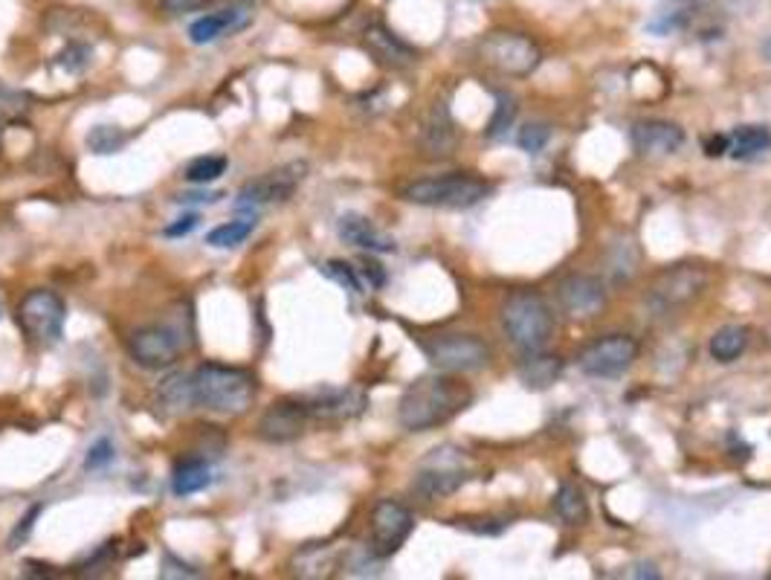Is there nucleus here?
Wrapping results in <instances>:
<instances>
[{
    "instance_id": "f704fd0d",
    "label": "nucleus",
    "mask_w": 771,
    "mask_h": 580,
    "mask_svg": "<svg viewBox=\"0 0 771 580\" xmlns=\"http://www.w3.org/2000/svg\"><path fill=\"white\" fill-rule=\"evenodd\" d=\"M24 111H26L24 93L7 91V88L0 84V119H15V116H21Z\"/></svg>"
},
{
    "instance_id": "a878e982",
    "label": "nucleus",
    "mask_w": 771,
    "mask_h": 580,
    "mask_svg": "<svg viewBox=\"0 0 771 580\" xmlns=\"http://www.w3.org/2000/svg\"><path fill=\"white\" fill-rule=\"evenodd\" d=\"M157 398L160 404L166 406L168 413H175V415L189 413L191 406H198L195 404V390H191V374H183V372L168 374L166 381L160 383Z\"/></svg>"
},
{
    "instance_id": "49530a36",
    "label": "nucleus",
    "mask_w": 771,
    "mask_h": 580,
    "mask_svg": "<svg viewBox=\"0 0 771 580\" xmlns=\"http://www.w3.org/2000/svg\"><path fill=\"white\" fill-rule=\"evenodd\" d=\"M233 3H256V0H233Z\"/></svg>"
},
{
    "instance_id": "1a4fd4ad",
    "label": "nucleus",
    "mask_w": 771,
    "mask_h": 580,
    "mask_svg": "<svg viewBox=\"0 0 771 580\" xmlns=\"http://www.w3.org/2000/svg\"><path fill=\"white\" fill-rule=\"evenodd\" d=\"M65 320L67 305L56 290L35 288L17 305V325L35 346H56L65 334Z\"/></svg>"
},
{
    "instance_id": "f8f14e48",
    "label": "nucleus",
    "mask_w": 771,
    "mask_h": 580,
    "mask_svg": "<svg viewBox=\"0 0 771 580\" xmlns=\"http://www.w3.org/2000/svg\"><path fill=\"white\" fill-rule=\"evenodd\" d=\"M416 529V517L395 499H383L372 511V555L386 560L398 552Z\"/></svg>"
},
{
    "instance_id": "c03bdc74",
    "label": "nucleus",
    "mask_w": 771,
    "mask_h": 580,
    "mask_svg": "<svg viewBox=\"0 0 771 580\" xmlns=\"http://www.w3.org/2000/svg\"><path fill=\"white\" fill-rule=\"evenodd\" d=\"M632 578H647V580H658L662 578V572H658V566H653V564H639V566H632Z\"/></svg>"
},
{
    "instance_id": "0eeeda50",
    "label": "nucleus",
    "mask_w": 771,
    "mask_h": 580,
    "mask_svg": "<svg viewBox=\"0 0 771 580\" xmlns=\"http://www.w3.org/2000/svg\"><path fill=\"white\" fill-rule=\"evenodd\" d=\"M479 58L490 70L507 76V79H525L542 61V50L534 38L514 30H493L479 42Z\"/></svg>"
},
{
    "instance_id": "9b49d317",
    "label": "nucleus",
    "mask_w": 771,
    "mask_h": 580,
    "mask_svg": "<svg viewBox=\"0 0 771 580\" xmlns=\"http://www.w3.org/2000/svg\"><path fill=\"white\" fill-rule=\"evenodd\" d=\"M307 163L305 160H293L284 166L273 169V172L261 174L256 181L244 183L235 195V209H261L267 204H282V200L293 198V192L305 183Z\"/></svg>"
},
{
    "instance_id": "423d86ee",
    "label": "nucleus",
    "mask_w": 771,
    "mask_h": 580,
    "mask_svg": "<svg viewBox=\"0 0 771 580\" xmlns=\"http://www.w3.org/2000/svg\"><path fill=\"white\" fill-rule=\"evenodd\" d=\"M474 479V462L465 450L444 444L435 448L430 456L423 459L421 467L416 473V490L423 499H444L449 494H456L458 488H465L467 482Z\"/></svg>"
},
{
    "instance_id": "cd10ccee",
    "label": "nucleus",
    "mask_w": 771,
    "mask_h": 580,
    "mask_svg": "<svg viewBox=\"0 0 771 580\" xmlns=\"http://www.w3.org/2000/svg\"><path fill=\"white\" fill-rule=\"evenodd\" d=\"M253 230H256V221H253V218H244V221H230V224H221L209 232L207 244L209 247H218V250L238 247V244H244V241L253 235Z\"/></svg>"
},
{
    "instance_id": "37998d69",
    "label": "nucleus",
    "mask_w": 771,
    "mask_h": 580,
    "mask_svg": "<svg viewBox=\"0 0 771 580\" xmlns=\"http://www.w3.org/2000/svg\"><path fill=\"white\" fill-rule=\"evenodd\" d=\"M224 195L221 192H207V195H200V192H191V195H177V204H215V200H221Z\"/></svg>"
},
{
    "instance_id": "a19ab883",
    "label": "nucleus",
    "mask_w": 771,
    "mask_h": 580,
    "mask_svg": "<svg viewBox=\"0 0 771 580\" xmlns=\"http://www.w3.org/2000/svg\"><path fill=\"white\" fill-rule=\"evenodd\" d=\"M360 270H363V276L369 279L372 288H383V285H386V274H383V267L377 265V262H369V258H365Z\"/></svg>"
},
{
    "instance_id": "aec40b11",
    "label": "nucleus",
    "mask_w": 771,
    "mask_h": 580,
    "mask_svg": "<svg viewBox=\"0 0 771 580\" xmlns=\"http://www.w3.org/2000/svg\"><path fill=\"white\" fill-rule=\"evenodd\" d=\"M337 232H340V239L346 241V244H351V247H360V250H369V253H395V250H398V244H395V239H392V235H386V232L377 230V227H374L369 218L354 216V212H349V216L340 218Z\"/></svg>"
},
{
    "instance_id": "f3484780",
    "label": "nucleus",
    "mask_w": 771,
    "mask_h": 580,
    "mask_svg": "<svg viewBox=\"0 0 771 580\" xmlns=\"http://www.w3.org/2000/svg\"><path fill=\"white\" fill-rule=\"evenodd\" d=\"M630 140L641 158H670L685 146V128L667 119H641L632 125Z\"/></svg>"
},
{
    "instance_id": "6e6552de",
    "label": "nucleus",
    "mask_w": 771,
    "mask_h": 580,
    "mask_svg": "<svg viewBox=\"0 0 771 580\" xmlns=\"http://www.w3.org/2000/svg\"><path fill=\"white\" fill-rule=\"evenodd\" d=\"M421 348L439 372L474 374L490 363V346L476 334H435L421 340Z\"/></svg>"
},
{
    "instance_id": "2eb2a0df",
    "label": "nucleus",
    "mask_w": 771,
    "mask_h": 580,
    "mask_svg": "<svg viewBox=\"0 0 771 580\" xmlns=\"http://www.w3.org/2000/svg\"><path fill=\"white\" fill-rule=\"evenodd\" d=\"M307 421H311V415L299 398L276 401L258 418V439L267 444H288L307 430Z\"/></svg>"
},
{
    "instance_id": "f03ea898",
    "label": "nucleus",
    "mask_w": 771,
    "mask_h": 580,
    "mask_svg": "<svg viewBox=\"0 0 771 580\" xmlns=\"http://www.w3.org/2000/svg\"><path fill=\"white\" fill-rule=\"evenodd\" d=\"M191 390L200 409L238 418L256 401V378L238 366L203 363L191 372Z\"/></svg>"
},
{
    "instance_id": "39448f33",
    "label": "nucleus",
    "mask_w": 771,
    "mask_h": 580,
    "mask_svg": "<svg viewBox=\"0 0 771 580\" xmlns=\"http://www.w3.org/2000/svg\"><path fill=\"white\" fill-rule=\"evenodd\" d=\"M711 288V270L702 265H673L655 276L647 290V308L653 316H667L693 305Z\"/></svg>"
},
{
    "instance_id": "9d476101",
    "label": "nucleus",
    "mask_w": 771,
    "mask_h": 580,
    "mask_svg": "<svg viewBox=\"0 0 771 580\" xmlns=\"http://www.w3.org/2000/svg\"><path fill=\"white\" fill-rule=\"evenodd\" d=\"M639 340L630 334H604L577 355V366L589 378L612 381V378H621L639 360Z\"/></svg>"
},
{
    "instance_id": "dca6fc26",
    "label": "nucleus",
    "mask_w": 771,
    "mask_h": 580,
    "mask_svg": "<svg viewBox=\"0 0 771 580\" xmlns=\"http://www.w3.org/2000/svg\"><path fill=\"white\" fill-rule=\"evenodd\" d=\"M557 302L569 316H595L606 305V285L589 274L565 276L557 285Z\"/></svg>"
},
{
    "instance_id": "bb28decb",
    "label": "nucleus",
    "mask_w": 771,
    "mask_h": 580,
    "mask_svg": "<svg viewBox=\"0 0 771 580\" xmlns=\"http://www.w3.org/2000/svg\"><path fill=\"white\" fill-rule=\"evenodd\" d=\"M748 346V332L743 325H725L720 332L713 334L708 343V351L716 363H734L737 357H743Z\"/></svg>"
},
{
    "instance_id": "e433bc0d",
    "label": "nucleus",
    "mask_w": 771,
    "mask_h": 580,
    "mask_svg": "<svg viewBox=\"0 0 771 580\" xmlns=\"http://www.w3.org/2000/svg\"><path fill=\"white\" fill-rule=\"evenodd\" d=\"M215 0H160V7L166 15H189V12H200V9L212 7Z\"/></svg>"
},
{
    "instance_id": "20e7f679",
    "label": "nucleus",
    "mask_w": 771,
    "mask_h": 580,
    "mask_svg": "<svg viewBox=\"0 0 771 580\" xmlns=\"http://www.w3.org/2000/svg\"><path fill=\"white\" fill-rule=\"evenodd\" d=\"M502 328L505 337L519 351H539L546 348L554 334V311L546 299L534 290H514L502 302Z\"/></svg>"
},
{
    "instance_id": "c85d7f7f",
    "label": "nucleus",
    "mask_w": 771,
    "mask_h": 580,
    "mask_svg": "<svg viewBox=\"0 0 771 580\" xmlns=\"http://www.w3.org/2000/svg\"><path fill=\"white\" fill-rule=\"evenodd\" d=\"M514 119H516V100L511 96V93L499 91L497 108H493V116H490L484 137H488V140H502V137L514 128Z\"/></svg>"
},
{
    "instance_id": "4468645a",
    "label": "nucleus",
    "mask_w": 771,
    "mask_h": 580,
    "mask_svg": "<svg viewBox=\"0 0 771 580\" xmlns=\"http://www.w3.org/2000/svg\"><path fill=\"white\" fill-rule=\"evenodd\" d=\"M302 404H305L311 421H351L357 415H363V409L369 406V398H365L363 390L357 386H346V390H316L311 395H302Z\"/></svg>"
},
{
    "instance_id": "f257e3e1",
    "label": "nucleus",
    "mask_w": 771,
    "mask_h": 580,
    "mask_svg": "<svg viewBox=\"0 0 771 580\" xmlns=\"http://www.w3.org/2000/svg\"><path fill=\"white\" fill-rule=\"evenodd\" d=\"M474 401V390L467 383L444 374H423L409 383L398 401V421L409 432H427L453 421Z\"/></svg>"
},
{
    "instance_id": "473e14b6",
    "label": "nucleus",
    "mask_w": 771,
    "mask_h": 580,
    "mask_svg": "<svg viewBox=\"0 0 771 580\" xmlns=\"http://www.w3.org/2000/svg\"><path fill=\"white\" fill-rule=\"evenodd\" d=\"M323 274L328 276V279H334L337 285H342V288L349 290V293H363V282H360V276H357L354 267L346 265V262H337V258L325 262Z\"/></svg>"
},
{
    "instance_id": "7c9ffc66",
    "label": "nucleus",
    "mask_w": 771,
    "mask_h": 580,
    "mask_svg": "<svg viewBox=\"0 0 771 580\" xmlns=\"http://www.w3.org/2000/svg\"><path fill=\"white\" fill-rule=\"evenodd\" d=\"M128 142V134L114 128V125H96L91 134H87V149L93 154H114Z\"/></svg>"
},
{
    "instance_id": "72a5a7b5",
    "label": "nucleus",
    "mask_w": 771,
    "mask_h": 580,
    "mask_svg": "<svg viewBox=\"0 0 771 580\" xmlns=\"http://www.w3.org/2000/svg\"><path fill=\"white\" fill-rule=\"evenodd\" d=\"M93 50L87 44H67V50H61L56 56V65L65 70V73H82L84 67L91 65Z\"/></svg>"
},
{
    "instance_id": "2f4dec72",
    "label": "nucleus",
    "mask_w": 771,
    "mask_h": 580,
    "mask_svg": "<svg viewBox=\"0 0 771 580\" xmlns=\"http://www.w3.org/2000/svg\"><path fill=\"white\" fill-rule=\"evenodd\" d=\"M548 140H551V128H548L546 123H528L516 134L519 149L528 151V154H539V151L548 146Z\"/></svg>"
},
{
    "instance_id": "412c9836",
    "label": "nucleus",
    "mask_w": 771,
    "mask_h": 580,
    "mask_svg": "<svg viewBox=\"0 0 771 580\" xmlns=\"http://www.w3.org/2000/svg\"><path fill=\"white\" fill-rule=\"evenodd\" d=\"M516 372L523 378V383L528 390H548L560 381L563 374V360L557 355H548V351H525V357L516 366Z\"/></svg>"
},
{
    "instance_id": "ddd939ff",
    "label": "nucleus",
    "mask_w": 771,
    "mask_h": 580,
    "mask_svg": "<svg viewBox=\"0 0 771 580\" xmlns=\"http://www.w3.org/2000/svg\"><path fill=\"white\" fill-rule=\"evenodd\" d=\"M128 351L142 369H168L183 351V340L168 325H145L128 337Z\"/></svg>"
},
{
    "instance_id": "b1692460",
    "label": "nucleus",
    "mask_w": 771,
    "mask_h": 580,
    "mask_svg": "<svg viewBox=\"0 0 771 580\" xmlns=\"http://www.w3.org/2000/svg\"><path fill=\"white\" fill-rule=\"evenodd\" d=\"M209 482H212V467H209L207 459L198 456L180 459V462L175 464V473H172V490H175V497H191V494L209 488Z\"/></svg>"
},
{
    "instance_id": "79ce46f5",
    "label": "nucleus",
    "mask_w": 771,
    "mask_h": 580,
    "mask_svg": "<svg viewBox=\"0 0 771 580\" xmlns=\"http://www.w3.org/2000/svg\"><path fill=\"white\" fill-rule=\"evenodd\" d=\"M705 151H708V158H722V154H728V137H725V134H713L711 140L705 142Z\"/></svg>"
},
{
    "instance_id": "4c0bfd02",
    "label": "nucleus",
    "mask_w": 771,
    "mask_h": 580,
    "mask_svg": "<svg viewBox=\"0 0 771 580\" xmlns=\"http://www.w3.org/2000/svg\"><path fill=\"white\" fill-rule=\"evenodd\" d=\"M38 514H42V506H33L26 511L24 520H17V525L12 529V534H9V548H17V543H24V540L30 537V531H33Z\"/></svg>"
},
{
    "instance_id": "de8ad7c7",
    "label": "nucleus",
    "mask_w": 771,
    "mask_h": 580,
    "mask_svg": "<svg viewBox=\"0 0 771 580\" xmlns=\"http://www.w3.org/2000/svg\"><path fill=\"white\" fill-rule=\"evenodd\" d=\"M0 311H3V308H0Z\"/></svg>"
},
{
    "instance_id": "7ed1b4c3",
    "label": "nucleus",
    "mask_w": 771,
    "mask_h": 580,
    "mask_svg": "<svg viewBox=\"0 0 771 580\" xmlns=\"http://www.w3.org/2000/svg\"><path fill=\"white\" fill-rule=\"evenodd\" d=\"M493 183L476 172H449L439 177H421L400 189V198L430 209H470L493 195Z\"/></svg>"
},
{
    "instance_id": "c756f323",
    "label": "nucleus",
    "mask_w": 771,
    "mask_h": 580,
    "mask_svg": "<svg viewBox=\"0 0 771 580\" xmlns=\"http://www.w3.org/2000/svg\"><path fill=\"white\" fill-rule=\"evenodd\" d=\"M226 158H212V154H207V158H195L186 166V172H183V177L189 183H195V186H207V183H215L221 174L226 172Z\"/></svg>"
},
{
    "instance_id": "a211bd4d",
    "label": "nucleus",
    "mask_w": 771,
    "mask_h": 580,
    "mask_svg": "<svg viewBox=\"0 0 771 580\" xmlns=\"http://www.w3.org/2000/svg\"><path fill=\"white\" fill-rule=\"evenodd\" d=\"M253 24V3H233V7L212 12V15L198 18L189 26V42L203 47V44H215L224 35H235L241 30H247Z\"/></svg>"
},
{
    "instance_id": "ea45409f",
    "label": "nucleus",
    "mask_w": 771,
    "mask_h": 580,
    "mask_svg": "<svg viewBox=\"0 0 771 580\" xmlns=\"http://www.w3.org/2000/svg\"><path fill=\"white\" fill-rule=\"evenodd\" d=\"M198 221H200L198 212H189V216L177 218L175 224H168L166 230H163V235H168V239H180V235H189V232L195 230V227H198Z\"/></svg>"
},
{
    "instance_id": "58836bf2",
    "label": "nucleus",
    "mask_w": 771,
    "mask_h": 580,
    "mask_svg": "<svg viewBox=\"0 0 771 580\" xmlns=\"http://www.w3.org/2000/svg\"><path fill=\"white\" fill-rule=\"evenodd\" d=\"M198 569L180 564L175 555L163 557V569H160V578H198Z\"/></svg>"
},
{
    "instance_id": "6ab92c4d",
    "label": "nucleus",
    "mask_w": 771,
    "mask_h": 580,
    "mask_svg": "<svg viewBox=\"0 0 771 580\" xmlns=\"http://www.w3.org/2000/svg\"><path fill=\"white\" fill-rule=\"evenodd\" d=\"M363 47L365 53L386 70H409L418 65V50L409 47L407 42H400L398 35L386 30L383 24L369 26L363 33Z\"/></svg>"
},
{
    "instance_id": "4be33fe9",
    "label": "nucleus",
    "mask_w": 771,
    "mask_h": 580,
    "mask_svg": "<svg viewBox=\"0 0 771 580\" xmlns=\"http://www.w3.org/2000/svg\"><path fill=\"white\" fill-rule=\"evenodd\" d=\"M456 142L458 131L453 116H449V111L444 108V105H435V108L430 111V116H427V123H423V149L430 151V154H435V158H444V154H453Z\"/></svg>"
},
{
    "instance_id": "a18cd8bd",
    "label": "nucleus",
    "mask_w": 771,
    "mask_h": 580,
    "mask_svg": "<svg viewBox=\"0 0 771 580\" xmlns=\"http://www.w3.org/2000/svg\"><path fill=\"white\" fill-rule=\"evenodd\" d=\"M763 56L771 61V38H766V42H763Z\"/></svg>"
},
{
    "instance_id": "393cba45",
    "label": "nucleus",
    "mask_w": 771,
    "mask_h": 580,
    "mask_svg": "<svg viewBox=\"0 0 771 580\" xmlns=\"http://www.w3.org/2000/svg\"><path fill=\"white\" fill-rule=\"evenodd\" d=\"M554 514L565 525H586L589 522V502L574 482H563L554 494Z\"/></svg>"
},
{
    "instance_id": "c9c22d12",
    "label": "nucleus",
    "mask_w": 771,
    "mask_h": 580,
    "mask_svg": "<svg viewBox=\"0 0 771 580\" xmlns=\"http://www.w3.org/2000/svg\"><path fill=\"white\" fill-rule=\"evenodd\" d=\"M108 462H114V444H110L108 439H100L87 450L84 467H87V471H96V467H105Z\"/></svg>"
},
{
    "instance_id": "5701e85b",
    "label": "nucleus",
    "mask_w": 771,
    "mask_h": 580,
    "mask_svg": "<svg viewBox=\"0 0 771 580\" xmlns=\"http://www.w3.org/2000/svg\"><path fill=\"white\" fill-rule=\"evenodd\" d=\"M771 151V131L766 125H739L728 134V154L734 160H755Z\"/></svg>"
}]
</instances>
